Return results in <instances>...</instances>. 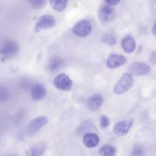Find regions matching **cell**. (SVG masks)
Listing matches in <instances>:
<instances>
[{"instance_id":"1","label":"cell","mask_w":156,"mask_h":156,"mask_svg":"<svg viewBox=\"0 0 156 156\" xmlns=\"http://www.w3.org/2000/svg\"><path fill=\"white\" fill-rule=\"evenodd\" d=\"M134 84V79L130 73H125L121 76L113 88V93L116 94H122L128 91Z\"/></svg>"},{"instance_id":"2","label":"cell","mask_w":156,"mask_h":156,"mask_svg":"<svg viewBox=\"0 0 156 156\" xmlns=\"http://www.w3.org/2000/svg\"><path fill=\"white\" fill-rule=\"evenodd\" d=\"M19 45L15 41L8 40L2 44L0 47V56L2 59H9L18 53Z\"/></svg>"},{"instance_id":"3","label":"cell","mask_w":156,"mask_h":156,"mask_svg":"<svg viewBox=\"0 0 156 156\" xmlns=\"http://www.w3.org/2000/svg\"><path fill=\"white\" fill-rule=\"evenodd\" d=\"M91 23L87 20H82L80 21L73 26V32L76 36L80 37H85L88 36L92 31Z\"/></svg>"},{"instance_id":"4","label":"cell","mask_w":156,"mask_h":156,"mask_svg":"<svg viewBox=\"0 0 156 156\" xmlns=\"http://www.w3.org/2000/svg\"><path fill=\"white\" fill-rule=\"evenodd\" d=\"M56 24V19L50 15H44L40 17L35 27V31L39 32L41 30H45L54 27Z\"/></svg>"},{"instance_id":"5","label":"cell","mask_w":156,"mask_h":156,"mask_svg":"<svg viewBox=\"0 0 156 156\" xmlns=\"http://www.w3.org/2000/svg\"><path fill=\"white\" fill-rule=\"evenodd\" d=\"M54 85L61 91H70L73 87V82L67 75L62 73L55 77Z\"/></svg>"},{"instance_id":"6","label":"cell","mask_w":156,"mask_h":156,"mask_svg":"<svg viewBox=\"0 0 156 156\" xmlns=\"http://www.w3.org/2000/svg\"><path fill=\"white\" fill-rule=\"evenodd\" d=\"M99 21L102 23H109L113 20L115 17V10L112 5L106 4L101 6L98 12Z\"/></svg>"},{"instance_id":"7","label":"cell","mask_w":156,"mask_h":156,"mask_svg":"<svg viewBox=\"0 0 156 156\" xmlns=\"http://www.w3.org/2000/svg\"><path fill=\"white\" fill-rule=\"evenodd\" d=\"M48 123V119L46 117H38L33 119L28 125L27 131L28 134H35L42 129Z\"/></svg>"},{"instance_id":"8","label":"cell","mask_w":156,"mask_h":156,"mask_svg":"<svg viewBox=\"0 0 156 156\" xmlns=\"http://www.w3.org/2000/svg\"><path fill=\"white\" fill-rule=\"evenodd\" d=\"M150 71H151V67L144 62H133L128 66V72L132 75H136V76H145L148 74Z\"/></svg>"},{"instance_id":"9","label":"cell","mask_w":156,"mask_h":156,"mask_svg":"<svg viewBox=\"0 0 156 156\" xmlns=\"http://www.w3.org/2000/svg\"><path fill=\"white\" fill-rule=\"evenodd\" d=\"M127 59L120 54L112 53L106 59V66L110 69H116L126 63Z\"/></svg>"},{"instance_id":"10","label":"cell","mask_w":156,"mask_h":156,"mask_svg":"<svg viewBox=\"0 0 156 156\" xmlns=\"http://www.w3.org/2000/svg\"><path fill=\"white\" fill-rule=\"evenodd\" d=\"M132 119L128 120H122L116 123L113 127V132L118 136H125L128 133L133 124Z\"/></svg>"},{"instance_id":"11","label":"cell","mask_w":156,"mask_h":156,"mask_svg":"<svg viewBox=\"0 0 156 156\" xmlns=\"http://www.w3.org/2000/svg\"><path fill=\"white\" fill-rule=\"evenodd\" d=\"M121 46L124 51L127 53H132L136 50V41L131 35H126L124 37L121 41Z\"/></svg>"},{"instance_id":"12","label":"cell","mask_w":156,"mask_h":156,"mask_svg":"<svg viewBox=\"0 0 156 156\" xmlns=\"http://www.w3.org/2000/svg\"><path fill=\"white\" fill-rule=\"evenodd\" d=\"M103 103V98L100 94H94L89 98L87 102L88 108L92 111H96L100 108Z\"/></svg>"},{"instance_id":"13","label":"cell","mask_w":156,"mask_h":156,"mask_svg":"<svg viewBox=\"0 0 156 156\" xmlns=\"http://www.w3.org/2000/svg\"><path fill=\"white\" fill-rule=\"evenodd\" d=\"M83 143L87 148H95L99 145V137L95 133H87L83 138Z\"/></svg>"},{"instance_id":"14","label":"cell","mask_w":156,"mask_h":156,"mask_svg":"<svg viewBox=\"0 0 156 156\" xmlns=\"http://www.w3.org/2000/svg\"><path fill=\"white\" fill-rule=\"evenodd\" d=\"M63 67H64V61L62 58L58 56H53L47 63V69L49 71L53 73L59 71Z\"/></svg>"},{"instance_id":"15","label":"cell","mask_w":156,"mask_h":156,"mask_svg":"<svg viewBox=\"0 0 156 156\" xmlns=\"http://www.w3.org/2000/svg\"><path fill=\"white\" fill-rule=\"evenodd\" d=\"M31 96L34 101H41L46 96V89L42 85H36L32 88Z\"/></svg>"},{"instance_id":"16","label":"cell","mask_w":156,"mask_h":156,"mask_svg":"<svg viewBox=\"0 0 156 156\" xmlns=\"http://www.w3.org/2000/svg\"><path fill=\"white\" fill-rule=\"evenodd\" d=\"M47 148V145L44 143H40L36 146H32L28 149L25 152L26 156H41Z\"/></svg>"},{"instance_id":"17","label":"cell","mask_w":156,"mask_h":156,"mask_svg":"<svg viewBox=\"0 0 156 156\" xmlns=\"http://www.w3.org/2000/svg\"><path fill=\"white\" fill-rule=\"evenodd\" d=\"M52 9L58 12L64 11L67 6V0H48Z\"/></svg>"},{"instance_id":"18","label":"cell","mask_w":156,"mask_h":156,"mask_svg":"<svg viewBox=\"0 0 156 156\" xmlns=\"http://www.w3.org/2000/svg\"><path fill=\"white\" fill-rule=\"evenodd\" d=\"M100 156H115L116 153V149L114 146L110 145H105L99 149Z\"/></svg>"},{"instance_id":"19","label":"cell","mask_w":156,"mask_h":156,"mask_svg":"<svg viewBox=\"0 0 156 156\" xmlns=\"http://www.w3.org/2000/svg\"><path fill=\"white\" fill-rule=\"evenodd\" d=\"M28 2L34 9H42L47 4V0H28Z\"/></svg>"},{"instance_id":"20","label":"cell","mask_w":156,"mask_h":156,"mask_svg":"<svg viewBox=\"0 0 156 156\" xmlns=\"http://www.w3.org/2000/svg\"><path fill=\"white\" fill-rule=\"evenodd\" d=\"M102 41L106 44H108V45L113 46L116 44V38L113 34H104L103 37H102Z\"/></svg>"},{"instance_id":"21","label":"cell","mask_w":156,"mask_h":156,"mask_svg":"<svg viewBox=\"0 0 156 156\" xmlns=\"http://www.w3.org/2000/svg\"><path fill=\"white\" fill-rule=\"evenodd\" d=\"M9 92L4 87L0 86V102H5L9 98Z\"/></svg>"},{"instance_id":"22","label":"cell","mask_w":156,"mask_h":156,"mask_svg":"<svg viewBox=\"0 0 156 156\" xmlns=\"http://www.w3.org/2000/svg\"><path fill=\"white\" fill-rule=\"evenodd\" d=\"M99 123H100L101 128L105 129V128H106L110 125V120H109V118L106 115H102L100 117Z\"/></svg>"},{"instance_id":"23","label":"cell","mask_w":156,"mask_h":156,"mask_svg":"<svg viewBox=\"0 0 156 156\" xmlns=\"http://www.w3.org/2000/svg\"><path fill=\"white\" fill-rule=\"evenodd\" d=\"M104 2H105L106 4L113 6V5H116L119 4V2H120V0H104Z\"/></svg>"},{"instance_id":"24","label":"cell","mask_w":156,"mask_h":156,"mask_svg":"<svg viewBox=\"0 0 156 156\" xmlns=\"http://www.w3.org/2000/svg\"><path fill=\"white\" fill-rule=\"evenodd\" d=\"M149 60L152 64H156V53L155 52H153V53H151V56H150Z\"/></svg>"},{"instance_id":"25","label":"cell","mask_w":156,"mask_h":156,"mask_svg":"<svg viewBox=\"0 0 156 156\" xmlns=\"http://www.w3.org/2000/svg\"><path fill=\"white\" fill-rule=\"evenodd\" d=\"M151 31H152L153 34H154V36H156V21H155V23L154 24V25H153L152 30H151Z\"/></svg>"}]
</instances>
